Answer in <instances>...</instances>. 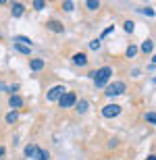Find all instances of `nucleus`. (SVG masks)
I'll return each mask as SVG.
<instances>
[{
  "mask_svg": "<svg viewBox=\"0 0 156 160\" xmlns=\"http://www.w3.org/2000/svg\"><path fill=\"white\" fill-rule=\"evenodd\" d=\"M113 77V67H100L96 69V77H94V88L104 89L108 85V79Z\"/></svg>",
  "mask_w": 156,
  "mask_h": 160,
  "instance_id": "1",
  "label": "nucleus"
},
{
  "mask_svg": "<svg viewBox=\"0 0 156 160\" xmlns=\"http://www.w3.org/2000/svg\"><path fill=\"white\" fill-rule=\"evenodd\" d=\"M121 112H123V106L117 104V102H108L106 106H102V110H100V114L104 119H117Z\"/></svg>",
  "mask_w": 156,
  "mask_h": 160,
  "instance_id": "2",
  "label": "nucleus"
},
{
  "mask_svg": "<svg viewBox=\"0 0 156 160\" xmlns=\"http://www.w3.org/2000/svg\"><path fill=\"white\" fill-rule=\"evenodd\" d=\"M125 89H127V83L125 81H114V83H108L106 88H104V96L114 98V96L125 94Z\"/></svg>",
  "mask_w": 156,
  "mask_h": 160,
  "instance_id": "3",
  "label": "nucleus"
},
{
  "mask_svg": "<svg viewBox=\"0 0 156 160\" xmlns=\"http://www.w3.org/2000/svg\"><path fill=\"white\" fill-rule=\"evenodd\" d=\"M67 92H69V89H67L63 83H56V85H52V88L46 92V100H48V102H58Z\"/></svg>",
  "mask_w": 156,
  "mask_h": 160,
  "instance_id": "4",
  "label": "nucleus"
},
{
  "mask_svg": "<svg viewBox=\"0 0 156 160\" xmlns=\"http://www.w3.org/2000/svg\"><path fill=\"white\" fill-rule=\"evenodd\" d=\"M77 100H79V98H77V94L69 89V92H67V94H65V96H63V98L58 100V108H63V110H67V108H75Z\"/></svg>",
  "mask_w": 156,
  "mask_h": 160,
  "instance_id": "5",
  "label": "nucleus"
},
{
  "mask_svg": "<svg viewBox=\"0 0 156 160\" xmlns=\"http://www.w3.org/2000/svg\"><path fill=\"white\" fill-rule=\"evenodd\" d=\"M71 62L75 67H88V62H90V58H88V54L85 52H75L71 56Z\"/></svg>",
  "mask_w": 156,
  "mask_h": 160,
  "instance_id": "6",
  "label": "nucleus"
},
{
  "mask_svg": "<svg viewBox=\"0 0 156 160\" xmlns=\"http://www.w3.org/2000/svg\"><path fill=\"white\" fill-rule=\"evenodd\" d=\"M46 27L50 31H54V33H65V25L60 23V21H56V19H50L48 23H46Z\"/></svg>",
  "mask_w": 156,
  "mask_h": 160,
  "instance_id": "7",
  "label": "nucleus"
},
{
  "mask_svg": "<svg viewBox=\"0 0 156 160\" xmlns=\"http://www.w3.org/2000/svg\"><path fill=\"white\" fill-rule=\"evenodd\" d=\"M23 12H25V4H23V2H13V4H11V15L15 19L23 17Z\"/></svg>",
  "mask_w": 156,
  "mask_h": 160,
  "instance_id": "8",
  "label": "nucleus"
},
{
  "mask_svg": "<svg viewBox=\"0 0 156 160\" xmlns=\"http://www.w3.org/2000/svg\"><path fill=\"white\" fill-rule=\"evenodd\" d=\"M23 104H25V100H23V98H21L19 94L8 98V106H11L13 110H19V108H23Z\"/></svg>",
  "mask_w": 156,
  "mask_h": 160,
  "instance_id": "9",
  "label": "nucleus"
},
{
  "mask_svg": "<svg viewBox=\"0 0 156 160\" xmlns=\"http://www.w3.org/2000/svg\"><path fill=\"white\" fill-rule=\"evenodd\" d=\"M13 40H15V44H23V46H27V48H33V40H29V38L23 36V33H17Z\"/></svg>",
  "mask_w": 156,
  "mask_h": 160,
  "instance_id": "10",
  "label": "nucleus"
},
{
  "mask_svg": "<svg viewBox=\"0 0 156 160\" xmlns=\"http://www.w3.org/2000/svg\"><path fill=\"white\" fill-rule=\"evenodd\" d=\"M90 110V102L88 100H77V104H75V112L77 114H85Z\"/></svg>",
  "mask_w": 156,
  "mask_h": 160,
  "instance_id": "11",
  "label": "nucleus"
},
{
  "mask_svg": "<svg viewBox=\"0 0 156 160\" xmlns=\"http://www.w3.org/2000/svg\"><path fill=\"white\" fill-rule=\"evenodd\" d=\"M44 67H46V62H44L42 58H31V60H29V69H31V71H33V73L42 71Z\"/></svg>",
  "mask_w": 156,
  "mask_h": 160,
  "instance_id": "12",
  "label": "nucleus"
},
{
  "mask_svg": "<svg viewBox=\"0 0 156 160\" xmlns=\"http://www.w3.org/2000/svg\"><path fill=\"white\" fill-rule=\"evenodd\" d=\"M36 152H38L36 143H27L25 150H23V156H25V158H36Z\"/></svg>",
  "mask_w": 156,
  "mask_h": 160,
  "instance_id": "13",
  "label": "nucleus"
},
{
  "mask_svg": "<svg viewBox=\"0 0 156 160\" xmlns=\"http://www.w3.org/2000/svg\"><path fill=\"white\" fill-rule=\"evenodd\" d=\"M138 52H139V48L135 46V44H129V46L125 48V58H135V56H138Z\"/></svg>",
  "mask_w": 156,
  "mask_h": 160,
  "instance_id": "14",
  "label": "nucleus"
},
{
  "mask_svg": "<svg viewBox=\"0 0 156 160\" xmlns=\"http://www.w3.org/2000/svg\"><path fill=\"white\" fill-rule=\"evenodd\" d=\"M6 125H17L19 123V110H11V112L6 114Z\"/></svg>",
  "mask_w": 156,
  "mask_h": 160,
  "instance_id": "15",
  "label": "nucleus"
},
{
  "mask_svg": "<svg viewBox=\"0 0 156 160\" xmlns=\"http://www.w3.org/2000/svg\"><path fill=\"white\" fill-rule=\"evenodd\" d=\"M139 50H142L144 54H150L152 50H154V40H144V44L139 46Z\"/></svg>",
  "mask_w": 156,
  "mask_h": 160,
  "instance_id": "16",
  "label": "nucleus"
},
{
  "mask_svg": "<svg viewBox=\"0 0 156 160\" xmlns=\"http://www.w3.org/2000/svg\"><path fill=\"white\" fill-rule=\"evenodd\" d=\"M83 6H85V8H88L90 12H94V11H98V8H100L102 4H100L98 0H85V2H83Z\"/></svg>",
  "mask_w": 156,
  "mask_h": 160,
  "instance_id": "17",
  "label": "nucleus"
},
{
  "mask_svg": "<svg viewBox=\"0 0 156 160\" xmlns=\"http://www.w3.org/2000/svg\"><path fill=\"white\" fill-rule=\"evenodd\" d=\"M36 160H50V152L48 150H42L38 146V152H36Z\"/></svg>",
  "mask_w": 156,
  "mask_h": 160,
  "instance_id": "18",
  "label": "nucleus"
},
{
  "mask_svg": "<svg viewBox=\"0 0 156 160\" xmlns=\"http://www.w3.org/2000/svg\"><path fill=\"white\" fill-rule=\"evenodd\" d=\"M60 8L65 12H73L75 11V2H73V0H65V2H60Z\"/></svg>",
  "mask_w": 156,
  "mask_h": 160,
  "instance_id": "19",
  "label": "nucleus"
},
{
  "mask_svg": "<svg viewBox=\"0 0 156 160\" xmlns=\"http://www.w3.org/2000/svg\"><path fill=\"white\" fill-rule=\"evenodd\" d=\"M144 121L148 125H156V110H148V112L144 114Z\"/></svg>",
  "mask_w": 156,
  "mask_h": 160,
  "instance_id": "20",
  "label": "nucleus"
},
{
  "mask_svg": "<svg viewBox=\"0 0 156 160\" xmlns=\"http://www.w3.org/2000/svg\"><path fill=\"white\" fill-rule=\"evenodd\" d=\"M123 29H125V33H133L135 31V23L131 19H127V21H123Z\"/></svg>",
  "mask_w": 156,
  "mask_h": 160,
  "instance_id": "21",
  "label": "nucleus"
},
{
  "mask_svg": "<svg viewBox=\"0 0 156 160\" xmlns=\"http://www.w3.org/2000/svg\"><path fill=\"white\" fill-rule=\"evenodd\" d=\"M100 46H102V40H100V38H96V40L90 42V50H94V52H96V50H100Z\"/></svg>",
  "mask_w": 156,
  "mask_h": 160,
  "instance_id": "22",
  "label": "nucleus"
},
{
  "mask_svg": "<svg viewBox=\"0 0 156 160\" xmlns=\"http://www.w3.org/2000/svg\"><path fill=\"white\" fill-rule=\"evenodd\" d=\"M15 50H17V52H21V54H31V48L23 46V44H15Z\"/></svg>",
  "mask_w": 156,
  "mask_h": 160,
  "instance_id": "23",
  "label": "nucleus"
},
{
  "mask_svg": "<svg viewBox=\"0 0 156 160\" xmlns=\"http://www.w3.org/2000/svg\"><path fill=\"white\" fill-rule=\"evenodd\" d=\"M19 83H13V85H8V88H6V92H8V94L11 96H17V92H19Z\"/></svg>",
  "mask_w": 156,
  "mask_h": 160,
  "instance_id": "24",
  "label": "nucleus"
},
{
  "mask_svg": "<svg viewBox=\"0 0 156 160\" xmlns=\"http://www.w3.org/2000/svg\"><path fill=\"white\" fill-rule=\"evenodd\" d=\"M44 6H46L44 0H33V8H36V11H44Z\"/></svg>",
  "mask_w": 156,
  "mask_h": 160,
  "instance_id": "25",
  "label": "nucleus"
},
{
  "mask_svg": "<svg viewBox=\"0 0 156 160\" xmlns=\"http://www.w3.org/2000/svg\"><path fill=\"white\" fill-rule=\"evenodd\" d=\"M119 139H117V137H113V139H110V142H108V148H110V150H113V148H119Z\"/></svg>",
  "mask_w": 156,
  "mask_h": 160,
  "instance_id": "26",
  "label": "nucleus"
},
{
  "mask_svg": "<svg viewBox=\"0 0 156 160\" xmlns=\"http://www.w3.org/2000/svg\"><path fill=\"white\" fill-rule=\"evenodd\" d=\"M113 29H114L113 25H110V27H106V29H104V31H102V36H100V40H104V38H106V36H108V33H113Z\"/></svg>",
  "mask_w": 156,
  "mask_h": 160,
  "instance_id": "27",
  "label": "nucleus"
},
{
  "mask_svg": "<svg viewBox=\"0 0 156 160\" xmlns=\"http://www.w3.org/2000/svg\"><path fill=\"white\" fill-rule=\"evenodd\" d=\"M139 12H144L148 17H154V11H152V8H139Z\"/></svg>",
  "mask_w": 156,
  "mask_h": 160,
  "instance_id": "28",
  "label": "nucleus"
},
{
  "mask_svg": "<svg viewBox=\"0 0 156 160\" xmlns=\"http://www.w3.org/2000/svg\"><path fill=\"white\" fill-rule=\"evenodd\" d=\"M129 75H131V77H139V75H142V71H139V69H131V71H129Z\"/></svg>",
  "mask_w": 156,
  "mask_h": 160,
  "instance_id": "29",
  "label": "nucleus"
},
{
  "mask_svg": "<svg viewBox=\"0 0 156 160\" xmlns=\"http://www.w3.org/2000/svg\"><path fill=\"white\" fill-rule=\"evenodd\" d=\"M88 77L94 81V77H96V69H92V71H88Z\"/></svg>",
  "mask_w": 156,
  "mask_h": 160,
  "instance_id": "30",
  "label": "nucleus"
},
{
  "mask_svg": "<svg viewBox=\"0 0 156 160\" xmlns=\"http://www.w3.org/2000/svg\"><path fill=\"white\" fill-rule=\"evenodd\" d=\"M4 156H6V148H4V146H0V158H4Z\"/></svg>",
  "mask_w": 156,
  "mask_h": 160,
  "instance_id": "31",
  "label": "nucleus"
},
{
  "mask_svg": "<svg viewBox=\"0 0 156 160\" xmlns=\"http://www.w3.org/2000/svg\"><path fill=\"white\" fill-rule=\"evenodd\" d=\"M0 92H6V83L2 81V79H0Z\"/></svg>",
  "mask_w": 156,
  "mask_h": 160,
  "instance_id": "32",
  "label": "nucleus"
},
{
  "mask_svg": "<svg viewBox=\"0 0 156 160\" xmlns=\"http://www.w3.org/2000/svg\"><path fill=\"white\" fill-rule=\"evenodd\" d=\"M150 65H154V67H156V54H152V62H150Z\"/></svg>",
  "mask_w": 156,
  "mask_h": 160,
  "instance_id": "33",
  "label": "nucleus"
},
{
  "mask_svg": "<svg viewBox=\"0 0 156 160\" xmlns=\"http://www.w3.org/2000/svg\"><path fill=\"white\" fill-rule=\"evenodd\" d=\"M146 160H156V156H154V154H150V156H148Z\"/></svg>",
  "mask_w": 156,
  "mask_h": 160,
  "instance_id": "34",
  "label": "nucleus"
},
{
  "mask_svg": "<svg viewBox=\"0 0 156 160\" xmlns=\"http://www.w3.org/2000/svg\"><path fill=\"white\" fill-rule=\"evenodd\" d=\"M152 83H154V85H156V77H152Z\"/></svg>",
  "mask_w": 156,
  "mask_h": 160,
  "instance_id": "35",
  "label": "nucleus"
}]
</instances>
